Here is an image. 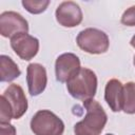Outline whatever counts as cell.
Listing matches in <instances>:
<instances>
[{
  "label": "cell",
  "instance_id": "obj_13",
  "mask_svg": "<svg viewBox=\"0 0 135 135\" xmlns=\"http://www.w3.org/2000/svg\"><path fill=\"white\" fill-rule=\"evenodd\" d=\"M122 111L127 114H135V82L133 81L123 84Z\"/></svg>",
  "mask_w": 135,
  "mask_h": 135
},
{
  "label": "cell",
  "instance_id": "obj_9",
  "mask_svg": "<svg viewBox=\"0 0 135 135\" xmlns=\"http://www.w3.org/2000/svg\"><path fill=\"white\" fill-rule=\"evenodd\" d=\"M26 83L31 96L40 95L47 83L45 68L40 63H30L26 68Z\"/></svg>",
  "mask_w": 135,
  "mask_h": 135
},
{
  "label": "cell",
  "instance_id": "obj_3",
  "mask_svg": "<svg viewBox=\"0 0 135 135\" xmlns=\"http://www.w3.org/2000/svg\"><path fill=\"white\" fill-rule=\"evenodd\" d=\"M31 130L35 135H62L63 121L50 110H39L31 119Z\"/></svg>",
  "mask_w": 135,
  "mask_h": 135
},
{
  "label": "cell",
  "instance_id": "obj_17",
  "mask_svg": "<svg viewBox=\"0 0 135 135\" xmlns=\"http://www.w3.org/2000/svg\"><path fill=\"white\" fill-rule=\"evenodd\" d=\"M0 135H16V128L11 123H0Z\"/></svg>",
  "mask_w": 135,
  "mask_h": 135
},
{
  "label": "cell",
  "instance_id": "obj_10",
  "mask_svg": "<svg viewBox=\"0 0 135 135\" xmlns=\"http://www.w3.org/2000/svg\"><path fill=\"white\" fill-rule=\"evenodd\" d=\"M2 95L7 100V102L9 103L13 110V118L14 119L21 118L27 111V107H28L27 99L25 97L23 89L16 83H12L5 89Z\"/></svg>",
  "mask_w": 135,
  "mask_h": 135
},
{
  "label": "cell",
  "instance_id": "obj_2",
  "mask_svg": "<svg viewBox=\"0 0 135 135\" xmlns=\"http://www.w3.org/2000/svg\"><path fill=\"white\" fill-rule=\"evenodd\" d=\"M66 89L75 99L82 101L92 99L97 91V76L92 70L81 68L66 82Z\"/></svg>",
  "mask_w": 135,
  "mask_h": 135
},
{
  "label": "cell",
  "instance_id": "obj_7",
  "mask_svg": "<svg viewBox=\"0 0 135 135\" xmlns=\"http://www.w3.org/2000/svg\"><path fill=\"white\" fill-rule=\"evenodd\" d=\"M57 22L64 27H75L82 22L83 15L80 6L74 1L61 2L55 12Z\"/></svg>",
  "mask_w": 135,
  "mask_h": 135
},
{
  "label": "cell",
  "instance_id": "obj_19",
  "mask_svg": "<svg viewBox=\"0 0 135 135\" xmlns=\"http://www.w3.org/2000/svg\"><path fill=\"white\" fill-rule=\"evenodd\" d=\"M133 64H134V66H135V55H134V59H133Z\"/></svg>",
  "mask_w": 135,
  "mask_h": 135
},
{
  "label": "cell",
  "instance_id": "obj_4",
  "mask_svg": "<svg viewBox=\"0 0 135 135\" xmlns=\"http://www.w3.org/2000/svg\"><path fill=\"white\" fill-rule=\"evenodd\" d=\"M76 42L82 51L93 55L105 53L110 45L108 35L103 31L95 27H88L79 32Z\"/></svg>",
  "mask_w": 135,
  "mask_h": 135
},
{
  "label": "cell",
  "instance_id": "obj_11",
  "mask_svg": "<svg viewBox=\"0 0 135 135\" xmlns=\"http://www.w3.org/2000/svg\"><path fill=\"white\" fill-rule=\"evenodd\" d=\"M104 99L113 112L122 111L123 84L118 79H110L104 88Z\"/></svg>",
  "mask_w": 135,
  "mask_h": 135
},
{
  "label": "cell",
  "instance_id": "obj_16",
  "mask_svg": "<svg viewBox=\"0 0 135 135\" xmlns=\"http://www.w3.org/2000/svg\"><path fill=\"white\" fill-rule=\"evenodd\" d=\"M121 23L127 26H135V5L124 11L121 16Z\"/></svg>",
  "mask_w": 135,
  "mask_h": 135
},
{
  "label": "cell",
  "instance_id": "obj_6",
  "mask_svg": "<svg viewBox=\"0 0 135 135\" xmlns=\"http://www.w3.org/2000/svg\"><path fill=\"white\" fill-rule=\"evenodd\" d=\"M11 46L17 56L22 60L28 61L37 55L39 51V40L27 33H21L11 38Z\"/></svg>",
  "mask_w": 135,
  "mask_h": 135
},
{
  "label": "cell",
  "instance_id": "obj_12",
  "mask_svg": "<svg viewBox=\"0 0 135 135\" xmlns=\"http://www.w3.org/2000/svg\"><path fill=\"white\" fill-rule=\"evenodd\" d=\"M21 74L17 63L8 56H0V81L1 82H11L18 78Z\"/></svg>",
  "mask_w": 135,
  "mask_h": 135
},
{
  "label": "cell",
  "instance_id": "obj_8",
  "mask_svg": "<svg viewBox=\"0 0 135 135\" xmlns=\"http://www.w3.org/2000/svg\"><path fill=\"white\" fill-rule=\"evenodd\" d=\"M80 69L78 56L73 53H63L57 57L55 62L56 79L59 82H68Z\"/></svg>",
  "mask_w": 135,
  "mask_h": 135
},
{
  "label": "cell",
  "instance_id": "obj_14",
  "mask_svg": "<svg viewBox=\"0 0 135 135\" xmlns=\"http://www.w3.org/2000/svg\"><path fill=\"white\" fill-rule=\"evenodd\" d=\"M23 7L31 14L37 15L43 13L50 4L49 0H23L21 2Z\"/></svg>",
  "mask_w": 135,
  "mask_h": 135
},
{
  "label": "cell",
  "instance_id": "obj_5",
  "mask_svg": "<svg viewBox=\"0 0 135 135\" xmlns=\"http://www.w3.org/2000/svg\"><path fill=\"white\" fill-rule=\"evenodd\" d=\"M28 23L26 19L17 12L8 11L0 15V34L5 38H13L14 36L27 33Z\"/></svg>",
  "mask_w": 135,
  "mask_h": 135
},
{
  "label": "cell",
  "instance_id": "obj_1",
  "mask_svg": "<svg viewBox=\"0 0 135 135\" xmlns=\"http://www.w3.org/2000/svg\"><path fill=\"white\" fill-rule=\"evenodd\" d=\"M83 107L86 114L74 126L75 135H100L108 121L107 113L94 98L84 100Z\"/></svg>",
  "mask_w": 135,
  "mask_h": 135
},
{
  "label": "cell",
  "instance_id": "obj_20",
  "mask_svg": "<svg viewBox=\"0 0 135 135\" xmlns=\"http://www.w3.org/2000/svg\"><path fill=\"white\" fill-rule=\"evenodd\" d=\"M105 135H114V134H105Z\"/></svg>",
  "mask_w": 135,
  "mask_h": 135
},
{
  "label": "cell",
  "instance_id": "obj_15",
  "mask_svg": "<svg viewBox=\"0 0 135 135\" xmlns=\"http://www.w3.org/2000/svg\"><path fill=\"white\" fill-rule=\"evenodd\" d=\"M11 119L13 118V110L4 98L3 95L0 97V123H9Z\"/></svg>",
  "mask_w": 135,
  "mask_h": 135
},
{
  "label": "cell",
  "instance_id": "obj_18",
  "mask_svg": "<svg viewBox=\"0 0 135 135\" xmlns=\"http://www.w3.org/2000/svg\"><path fill=\"white\" fill-rule=\"evenodd\" d=\"M130 44H131V45H132V46H133V47L135 49V35H134V36H133V37L131 38V41H130Z\"/></svg>",
  "mask_w": 135,
  "mask_h": 135
}]
</instances>
